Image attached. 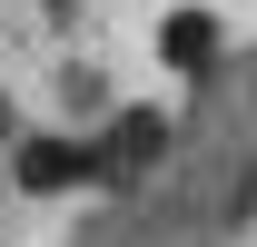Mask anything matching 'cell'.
<instances>
[{
  "label": "cell",
  "instance_id": "cell-3",
  "mask_svg": "<svg viewBox=\"0 0 257 247\" xmlns=\"http://www.w3.org/2000/svg\"><path fill=\"white\" fill-rule=\"evenodd\" d=\"M159 139H168V119H159V109H128V119L109 129V149H89V158H109V168H128V158H159Z\"/></svg>",
  "mask_w": 257,
  "mask_h": 247
},
{
  "label": "cell",
  "instance_id": "cell-2",
  "mask_svg": "<svg viewBox=\"0 0 257 247\" xmlns=\"http://www.w3.org/2000/svg\"><path fill=\"white\" fill-rule=\"evenodd\" d=\"M99 158L89 149H69V139H30L20 149V188H69V178H89Z\"/></svg>",
  "mask_w": 257,
  "mask_h": 247
},
{
  "label": "cell",
  "instance_id": "cell-1",
  "mask_svg": "<svg viewBox=\"0 0 257 247\" xmlns=\"http://www.w3.org/2000/svg\"><path fill=\"white\" fill-rule=\"evenodd\" d=\"M159 60L168 69H208L218 60V20H208V10H168L159 20Z\"/></svg>",
  "mask_w": 257,
  "mask_h": 247
}]
</instances>
